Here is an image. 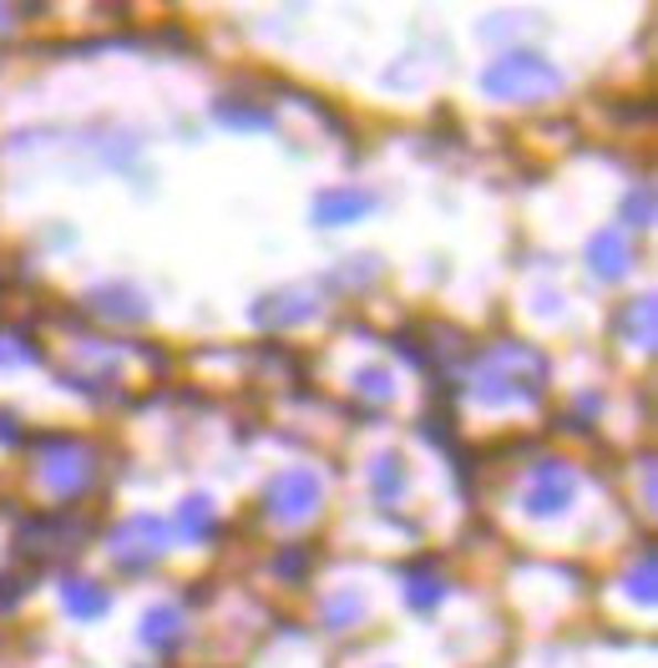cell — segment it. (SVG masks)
Segmentation results:
<instances>
[{"label": "cell", "instance_id": "6da1fadb", "mask_svg": "<svg viewBox=\"0 0 658 668\" xmlns=\"http://www.w3.org/2000/svg\"><path fill=\"white\" fill-rule=\"evenodd\" d=\"M481 86H487V96H497V102H537V96L557 92V66L532 46H512L506 56H497L487 66Z\"/></svg>", "mask_w": 658, "mask_h": 668}, {"label": "cell", "instance_id": "7a4b0ae2", "mask_svg": "<svg viewBox=\"0 0 658 668\" xmlns=\"http://www.w3.org/2000/svg\"><path fill=\"white\" fill-rule=\"evenodd\" d=\"M526 355L522 340H502V345L487 355V365L477 370V395L481 400H537L542 385H547V359L537 365H516Z\"/></svg>", "mask_w": 658, "mask_h": 668}, {"label": "cell", "instance_id": "3957f363", "mask_svg": "<svg viewBox=\"0 0 658 668\" xmlns=\"http://www.w3.org/2000/svg\"><path fill=\"white\" fill-rule=\"evenodd\" d=\"M112 557L122 562V573H147V562L163 557V547H168V526L157 522V516H132L127 526H117L112 532Z\"/></svg>", "mask_w": 658, "mask_h": 668}, {"label": "cell", "instance_id": "277c9868", "mask_svg": "<svg viewBox=\"0 0 658 668\" xmlns=\"http://www.w3.org/2000/svg\"><path fill=\"white\" fill-rule=\"evenodd\" d=\"M96 471V456L86 451L82 441H56L46 456H41V477H46V487L56 491L61 501H72L86 491V481H92Z\"/></svg>", "mask_w": 658, "mask_h": 668}, {"label": "cell", "instance_id": "5b68a950", "mask_svg": "<svg viewBox=\"0 0 658 668\" xmlns=\"http://www.w3.org/2000/svg\"><path fill=\"white\" fill-rule=\"evenodd\" d=\"M320 507V481L310 471H279L269 487H263V512L279 516V522H300Z\"/></svg>", "mask_w": 658, "mask_h": 668}, {"label": "cell", "instance_id": "8992f818", "mask_svg": "<svg viewBox=\"0 0 658 668\" xmlns=\"http://www.w3.org/2000/svg\"><path fill=\"white\" fill-rule=\"evenodd\" d=\"M573 491H577V481H573V471H567V461H542L522 507L532 516H563L567 507H573Z\"/></svg>", "mask_w": 658, "mask_h": 668}, {"label": "cell", "instance_id": "52a82bcc", "mask_svg": "<svg viewBox=\"0 0 658 668\" xmlns=\"http://www.w3.org/2000/svg\"><path fill=\"white\" fill-rule=\"evenodd\" d=\"M61 603H66V613L72 618H102V613L112 608V593L96 577H86V573H66L61 577Z\"/></svg>", "mask_w": 658, "mask_h": 668}, {"label": "cell", "instance_id": "ba28073f", "mask_svg": "<svg viewBox=\"0 0 658 668\" xmlns=\"http://www.w3.org/2000/svg\"><path fill=\"white\" fill-rule=\"evenodd\" d=\"M634 259H638V253L628 249L618 233H598V239L587 243V269H593L598 279H608V284L628 274V269H634Z\"/></svg>", "mask_w": 658, "mask_h": 668}, {"label": "cell", "instance_id": "9c48e42d", "mask_svg": "<svg viewBox=\"0 0 658 668\" xmlns=\"http://www.w3.org/2000/svg\"><path fill=\"white\" fill-rule=\"evenodd\" d=\"M375 208L370 192H320V208H314V223L335 228V223H355V218H365Z\"/></svg>", "mask_w": 658, "mask_h": 668}, {"label": "cell", "instance_id": "30bf717a", "mask_svg": "<svg viewBox=\"0 0 658 668\" xmlns=\"http://www.w3.org/2000/svg\"><path fill=\"white\" fill-rule=\"evenodd\" d=\"M406 593H410V608L416 613H431L436 603H441L446 583L436 577V562H416V567H406Z\"/></svg>", "mask_w": 658, "mask_h": 668}, {"label": "cell", "instance_id": "8fae6325", "mask_svg": "<svg viewBox=\"0 0 658 668\" xmlns=\"http://www.w3.org/2000/svg\"><path fill=\"white\" fill-rule=\"evenodd\" d=\"M182 638V613L178 608H153L143 618V644L157 648V654H173Z\"/></svg>", "mask_w": 658, "mask_h": 668}, {"label": "cell", "instance_id": "7c38bea8", "mask_svg": "<svg viewBox=\"0 0 658 668\" xmlns=\"http://www.w3.org/2000/svg\"><path fill=\"white\" fill-rule=\"evenodd\" d=\"M178 522L188 526L182 537L208 542V537H213V501H208V497H188V501H182V512H178Z\"/></svg>", "mask_w": 658, "mask_h": 668}, {"label": "cell", "instance_id": "4fadbf2b", "mask_svg": "<svg viewBox=\"0 0 658 668\" xmlns=\"http://www.w3.org/2000/svg\"><path fill=\"white\" fill-rule=\"evenodd\" d=\"M400 491H406V461H400V456H380V461H375V497L400 501Z\"/></svg>", "mask_w": 658, "mask_h": 668}, {"label": "cell", "instance_id": "5bb4252c", "mask_svg": "<svg viewBox=\"0 0 658 668\" xmlns=\"http://www.w3.org/2000/svg\"><path fill=\"white\" fill-rule=\"evenodd\" d=\"M628 597H638L644 608H654V597H658V587H654V562H638V573H628Z\"/></svg>", "mask_w": 658, "mask_h": 668}, {"label": "cell", "instance_id": "9a60e30c", "mask_svg": "<svg viewBox=\"0 0 658 668\" xmlns=\"http://www.w3.org/2000/svg\"><path fill=\"white\" fill-rule=\"evenodd\" d=\"M355 385H359L365 395H375V400H390V395H395V380L380 370V365H365V370L355 375Z\"/></svg>", "mask_w": 658, "mask_h": 668}, {"label": "cell", "instance_id": "2e32d148", "mask_svg": "<svg viewBox=\"0 0 658 668\" xmlns=\"http://www.w3.org/2000/svg\"><path fill=\"white\" fill-rule=\"evenodd\" d=\"M96 304H102V310H112V314H147L143 299H127V294H96Z\"/></svg>", "mask_w": 658, "mask_h": 668}, {"label": "cell", "instance_id": "e0dca14e", "mask_svg": "<svg viewBox=\"0 0 658 668\" xmlns=\"http://www.w3.org/2000/svg\"><path fill=\"white\" fill-rule=\"evenodd\" d=\"M648 203H654V198H648V188H644V192H638V198H628V203H623V218H628V223H638V228H644L648 218H654V213H648Z\"/></svg>", "mask_w": 658, "mask_h": 668}, {"label": "cell", "instance_id": "ac0fdd59", "mask_svg": "<svg viewBox=\"0 0 658 668\" xmlns=\"http://www.w3.org/2000/svg\"><path fill=\"white\" fill-rule=\"evenodd\" d=\"M279 573H284L289 583H300V577H304V552H289V557H279Z\"/></svg>", "mask_w": 658, "mask_h": 668}, {"label": "cell", "instance_id": "d6986e66", "mask_svg": "<svg viewBox=\"0 0 658 668\" xmlns=\"http://www.w3.org/2000/svg\"><path fill=\"white\" fill-rule=\"evenodd\" d=\"M0 441H21V430H15V420L0 410Z\"/></svg>", "mask_w": 658, "mask_h": 668}]
</instances>
